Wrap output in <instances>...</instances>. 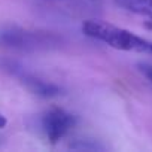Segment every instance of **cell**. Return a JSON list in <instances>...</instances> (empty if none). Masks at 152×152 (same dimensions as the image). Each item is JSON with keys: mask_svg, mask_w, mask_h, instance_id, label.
Wrapping results in <instances>:
<instances>
[{"mask_svg": "<svg viewBox=\"0 0 152 152\" xmlns=\"http://www.w3.org/2000/svg\"><path fill=\"white\" fill-rule=\"evenodd\" d=\"M82 31L88 37L100 40L115 49L130 51V52H146L149 54L151 40H146L125 28L116 27L109 23L87 20L82 24Z\"/></svg>", "mask_w": 152, "mask_h": 152, "instance_id": "cell-1", "label": "cell"}, {"mask_svg": "<svg viewBox=\"0 0 152 152\" xmlns=\"http://www.w3.org/2000/svg\"><path fill=\"white\" fill-rule=\"evenodd\" d=\"M0 45L17 51H39L57 48L61 45V37L51 31H36L11 26L0 30Z\"/></svg>", "mask_w": 152, "mask_h": 152, "instance_id": "cell-2", "label": "cell"}, {"mask_svg": "<svg viewBox=\"0 0 152 152\" xmlns=\"http://www.w3.org/2000/svg\"><path fill=\"white\" fill-rule=\"evenodd\" d=\"M75 124L76 118L60 107H52L42 116V130L52 145L61 140L75 127Z\"/></svg>", "mask_w": 152, "mask_h": 152, "instance_id": "cell-3", "label": "cell"}, {"mask_svg": "<svg viewBox=\"0 0 152 152\" xmlns=\"http://www.w3.org/2000/svg\"><path fill=\"white\" fill-rule=\"evenodd\" d=\"M14 73L21 79V82L26 85V88L30 93H33L42 99H51V97H57L61 94V88L57 87L55 84L43 81L40 78H36V76H33L30 73H26L23 69L14 70Z\"/></svg>", "mask_w": 152, "mask_h": 152, "instance_id": "cell-4", "label": "cell"}, {"mask_svg": "<svg viewBox=\"0 0 152 152\" xmlns=\"http://www.w3.org/2000/svg\"><path fill=\"white\" fill-rule=\"evenodd\" d=\"M115 3L124 11L152 21V0H115Z\"/></svg>", "mask_w": 152, "mask_h": 152, "instance_id": "cell-5", "label": "cell"}, {"mask_svg": "<svg viewBox=\"0 0 152 152\" xmlns=\"http://www.w3.org/2000/svg\"><path fill=\"white\" fill-rule=\"evenodd\" d=\"M139 70L145 75V78L152 84V66L151 64H139Z\"/></svg>", "mask_w": 152, "mask_h": 152, "instance_id": "cell-6", "label": "cell"}, {"mask_svg": "<svg viewBox=\"0 0 152 152\" xmlns=\"http://www.w3.org/2000/svg\"><path fill=\"white\" fill-rule=\"evenodd\" d=\"M6 122H8L6 118H5L2 113H0V128H5V127H6Z\"/></svg>", "mask_w": 152, "mask_h": 152, "instance_id": "cell-7", "label": "cell"}, {"mask_svg": "<svg viewBox=\"0 0 152 152\" xmlns=\"http://www.w3.org/2000/svg\"><path fill=\"white\" fill-rule=\"evenodd\" d=\"M149 54L152 55V42H151V48H149Z\"/></svg>", "mask_w": 152, "mask_h": 152, "instance_id": "cell-8", "label": "cell"}]
</instances>
